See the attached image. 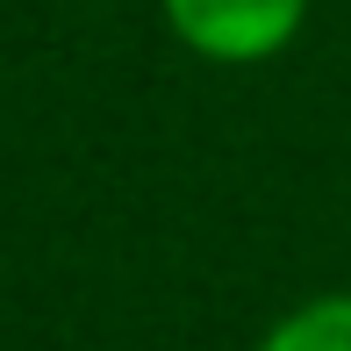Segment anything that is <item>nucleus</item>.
Listing matches in <instances>:
<instances>
[{
    "instance_id": "f257e3e1",
    "label": "nucleus",
    "mask_w": 351,
    "mask_h": 351,
    "mask_svg": "<svg viewBox=\"0 0 351 351\" xmlns=\"http://www.w3.org/2000/svg\"><path fill=\"white\" fill-rule=\"evenodd\" d=\"M165 29L208 65H265L308 22V0H158Z\"/></svg>"
},
{
    "instance_id": "f03ea898",
    "label": "nucleus",
    "mask_w": 351,
    "mask_h": 351,
    "mask_svg": "<svg viewBox=\"0 0 351 351\" xmlns=\"http://www.w3.org/2000/svg\"><path fill=\"white\" fill-rule=\"evenodd\" d=\"M258 351H351V294H315L265 330Z\"/></svg>"
}]
</instances>
